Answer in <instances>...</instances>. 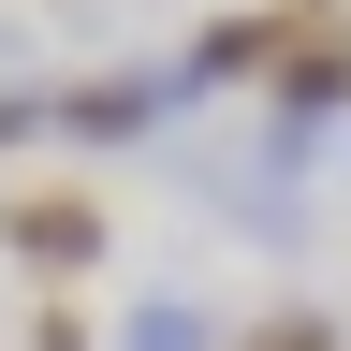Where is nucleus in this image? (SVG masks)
I'll return each instance as SVG.
<instances>
[{
  "label": "nucleus",
  "instance_id": "obj_5",
  "mask_svg": "<svg viewBox=\"0 0 351 351\" xmlns=\"http://www.w3.org/2000/svg\"><path fill=\"white\" fill-rule=\"evenodd\" d=\"M234 351H351V337L322 322V307H278V322H263V337H234Z\"/></svg>",
  "mask_w": 351,
  "mask_h": 351
},
{
  "label": "nucleus",
  "instance_id": "obj_6",
  "mask_svg": "<svg viewBox=\"0 0 351 351\" xmlns=\"http://www.w3.org/2000/svg\"><path fill=\"white\" fill-rule=\"evenodd\" d=\"M44 132V88H0V147H29Z\"/></svg>",
  "mask_w": 351,
  "mask_h": 351
},
{
  "label": "nucleus",
  "instance_id": "obj_7",
  "mask_svg": "<svg viewBox=\"0 0 351 351\" xmlns=\"http://www.w3.org/2000/svg\"><path fill=\"white\" fill-rule=\"evenodd\" d=\"M29 351H88V307H44V322H29Z\"/></svg>",
  "mask_w": 351,
  "mask_h": 351
},
{
  "label": "nucleus",
  "instance_id": "obj_4",
  "mask_svg": "<svg viewBox=\"0 0 351 351\" xmlns=\"http://www.w3.org/2000/svg\"><path fill=\"white\" fill-rule=\"evenodd\" d=\"M117 351H219V337H205L191 293H132V307H117Z\"/></svg>",
  "mask_w": 351,
  "mask_h": 351
},
{
  "label": "nucleus",
  "instance_id": "obj_1",
  "mask_svg": "<svg viewBox=\"0 0 351 351\" xmlns=\"http://www.w3.org/2000/svg\"><path fill=\"white\" fill-rule=\"evenodd\" d=\"M176 117H191V73H176V59L44 88V132H73V147H147V132H176Z\"/></svg>",
  "mask_w": 351,
  "mask_h": 351
},
{
  "label": "nucleus",
  "instance_id": "obj_2",
  "mask_svg": "<svg viewBox=\"0 0 351 351\" xmlns=\"http://www.w3.org/2000/svg\"><path fill=\"white\" fill-rule=\"evenodd\" d=\"M0 249L29 263V278H103V249H117V219L88 205V191H0Z\"/></svg>",
  "mask_w": 351,
  "mask_h": 351
},
{
  "label": "nucleus",
  "instance_id": "obj_3",
  "mask_svg": "<svg viewBox=\"0 0 351 351\" xmlns=\"http://www.w3.org/2000/svg\"><path fill=\"white\" fill-rule=\"evenodd\" d=\"M278 44H293V0H234L219 29L176 44V73H191V103H205V88H263V73H278Z\"/></svg>",
  "mask_w": 351,
  "mask_h": 351
}]
</instances>
